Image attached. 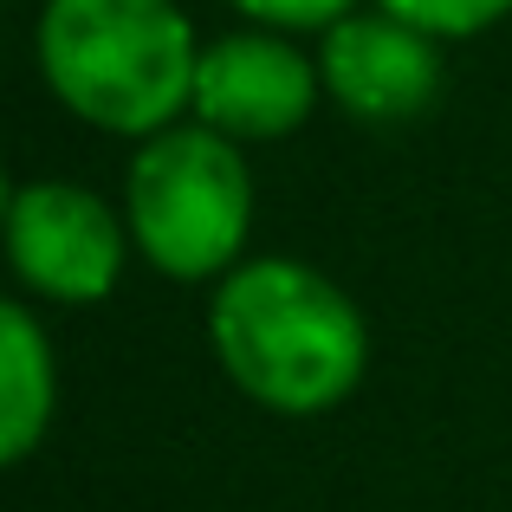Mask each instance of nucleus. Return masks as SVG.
Listing matches in <instances>:
<instances>
[{
    "label": "nucleus",
    "instance_id": "nucleus-4",
    "mask_svg": "<svg viewBox=\"0 0 512 512\" xmlns=\"http://www.w3.org/2000/svg\"><path fill=\"white\" fill-rule=\"evenodd\" d=\"M7 253L52 299H104L117 279V221L98 195L72 182H39L7 208Z\"/></svg>",
    "mask_w": 512,
    "mask_h": 512
},
{
    "label": "nucleus",
    "instance_id": "nucleus-7",
    "mask_svg": "<svg viewBox=\"0 0 512 512\" xmlns=\"http://www.w3.org/2000/svg\"><path fill=\"white\" fill-rule=\"evenodd\" d=\"M52 422V350L46 331L0 299V467L20 461Z\"/></svg>",
    "mask_w": 512,
    "mask_h": 512
},
{
    "label": "nucleus",
    "instance_id": "nucleus-10",
    "mask_svg": "<svg viewBox=\"0 0 512 512\" xmlns=\"http://www.w3.org/2000/svg\"><path fill=\"white\" fill-rule=\"evenodd\" d=\"M0 214H7V188H0Z\"/></svg>",
    "mask_w": 512,
    "mask_h": 512
},
{
    "label": "nucleus",
    "instance_id": "nucleus-3",
    "mask_svg": "<svg viewBox=\"0 0 512 512\" xmlns=\"http://www.w3.org/2000/svg\"><path fill=\"white\" fill-rule=\"evenodd\" d=\"M253 188L240 156L214 130H163L130 169V221L163 273L208 279L247 240Z\"/></svg>",
    "mask_w": 512,
    "mask_h": 512
},
{
    "label": "nucleus",
    "instance_id": "nucleus-8",
    "mask_svg": "<svg viewBox=\"0 0 512 512\" xmlns=\"http://www.w3.org/2000/svg\"><path fill=\"white\" fill-rule=\"evenodd\" d=\"M396 20H409L415 33H480V26H493L512 0H383Z\"/></svg>",
    "mask_w": 512,
    "mask_h": 512
},
{
    "label": "nucleus",
    "instance_id": "nucleus-1",
    "mask_svg": "<svg viewBox=\"0 0 512 512\" xmlns=\"http://www.w3.org/2000/svg\"><path fill=\"white\" fill-rule=\"evenodd\" d=\"M214 350L266 409L312 415L363 376V318L338 286L292 260L240 266L214 299Z\"/></svg>",
    "mask_w": 512,
    "mask_h": 512
},
{
    "label": "nucleus",
    "instance_id": "nucleus-9",
    "mask_svg": "<svg viewBox=\"0 0 512 512\" xmlns=\"http://www.w3.org/2000/svg\"><path fill=\"white\" fill-rule=\"evenodd\" d=\"M234 7L260 13V20H273V26H338L350 0H234Z\"/></svg>",
    "mask_w": 512,
    "mask_h": 512
},
{
    "label": "nucleus",
    "instance_id": "nucleus-6",
    "mask_svg": "<svg viewBox=\"0 0 512 512\" xmlns=\"http://www.w3.org/2000/svg\"><path fill=\"white\" fill-rule=\"evenodd\" d=\"M435 46L415 33L409 20L383 13V20H338L325 39V85L338 91L357 117H409L435 98Z\"/></svg>",
    "mask_w": 512,
    "mask_h": 512
},
{
    "label": "nucleus",
    "instance_id": "nucleus-2",
    "mask_svg": "<svg viewBox=\"0 0 512 512\" xmlns=\"http://www.w3.org/2000/svg\"><path fill=\"white\" fill-rule=\"evenodd\" d=\"M39 65L78 117L104 130H163L195 98V33L169 0H52Z\"/></svg>",
    "mask_w": 512,
    "mask_h": 512
},
{
    "label": "nucleus",
    "instance_id": "nucleus-5",
    "mask_svg": "<svg viewBox=\"0 0 512 512\" xmlns=\"http://www.w3.org/2000/svg\"><path fill=\"white\" fill-rule=\"evenodd\" d=\"M312 65L266 33L214 39L195 65V111L214 137H286L312 111Z\"/></svg>",
    "mask_w": 512,
    "mask_h": 512
}]
</instances>
